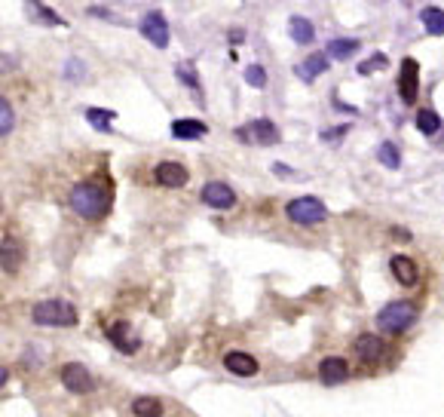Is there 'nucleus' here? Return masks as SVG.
<instances>
[{
	"mask_svg": "<svg viewBox=\"0 0 444 417\" xmlns=\"http://www.w3.org/2000/svg\"><path fill=\"white\" fill-rule=\"evenodd\" d=\"M68 202H71V209H74L80 218H86V221H98V218H105L110 212V193L101 185H92V181L77 185L74 190H71Z\"/></svg>",
	"mask_w": 444,
	"mask_h": 417,
	"instance_id": "nucleus-1",
	"label": "nucleus"
},
{
	"mask_svg": "<svg viewBox=\"0 0 444 417\" xmlns=\"http://www.w3.org/2000/svg\"><path fill=\"white\" fill-rule=\"evenodd\" d=\"M417 322V307L411 301H392L377 313V329L386 334H401Z\"/></svg>",
	"mask_w": 444,
	"mask_h": 417,
	"instance_id": "nucleus-2",
	"label": "nucleus"
},
{
	"mask_svg": "<svg viewBox=\"0 0 444 417\" xmlns=\"http://www.w3.org/2000/svg\"><path fill=\"white\" fill-rule=\"evenodd\" d=\"M31 319L37 325H61V329H71L77 325V307L68 301H40L31 307Z\"/></svg>",
	"mask_w": 444,
	"mask_h": 417,
	"instance_id": "nucleus-3",
	"label": "nucleus"
},
{
	"mask_svg": "<svg viewBox=\"0 0 444 417\" xmlns=\"http://www.w3.org/2000/svg\"><path fill=\"white\" fill-rule=\"evenodd\" d=\"M285 215H288V221H294V225H301V227H316L325 221L328 209L319 197H297L285 206Z\"/></svg>",
	"mask_w": 444,
	"mask_h": 417,
	"instance_id": "nucleus-4",
	"label": "nucleus"
},
{
	"mask_svg": "<svg viewBox=\"0 0 444 417\" xmlns=\"http://www.w3.org/2000/svg\"><path fill=\"white\" fill-rule=\"evenodd\" d=\"M58 378H61V383H65V390L77 393V396H86V393H92V386H95L89 369L86 365H80V362H65L61 365V371H58Z\"/></svg>",
	"mask_w": 444,
	"mask_h": 417,
	"instance_id": "nucleus-5",
	"label": "nucleus"
},
{
	"mask_svg": "<svg viewBox=\"0 0 444 417\" xmlns=\"http://www.w3.org/2000/svg\"><path fill=\"white\" fill-rule=\"evenodd\" d=\"M398 96H401L405 105H414V101L420 98V65H417V58H405V62H401Z\"/></svg>",
	"mask_w": 444,
	"mask_h": 417,
	"instance_id": "nucleus-6",
	"label": "nucleus"
},
{
	"mask_svg": "<svg viewBox=\"0 0 444 417\" xmlns=\"http://www.w3.org/2000/svg\"><path fill=\"white\" fill-rule=\"evenodd\" d=\"M141 34L150 40L157 49H166L169 46V22H166V16L162 13H157V9H150L148 16L141 19Z\"/></svg>",
	"mask_w": 444,
	"mask_h": 417,
	"instance_id": "nucleus-7",
	"label": "nucleus"
},
{
	"mask_svg": "<svg viewBox=\"0 0 444 417\" xmlns=\"http://www.w3.org/2000/svg\"><path fill=\"white\" fill-rule=\"evenodd\" d=\"M200 197L205 206H212V209H233L236 206V190L230 185H224V181H209Z\"/></svg>",
	"mask_w": 444,
	"mask_h": 417,
	"instance_id": "nucleus-8",
	"label": "nucleus"
},
{
	"mask_svg": "<svg viewBox=\"0 0 444 417\" xmlns=\"http://www.w3.org/2000/svg\"><path fill=\"white\" fill-rule=\"evenodd\" d=\"M239 138H249V141H254V145L267 148V145H276V141H279V129H276L273 120L257 117V120H252V123L239 132Z\"/></svg>",
	"mask_w": 444,
	"mask_h": 417,
	"instance_id": "nucleus-9",
	"label": "nucleus"
},
{
	"mask_svg": "<svg viewBox=\"0 0 444 417\" xmlns=\"http://www.w3.org/2000/svg\"><path fill=\"white\" fill-rule=\"evenodd\" d=\"M224 369L230 371V374H236V378H252V374H257V359L254 356H249V353H242V350H230L224 356Z\"/></svg>",
	"mask_w": 444,
	"mask_h": 417,
	"instance_id": "nucleus-10",
	"label": "nucleus"
},
{
	"mask_svg": "<svg viewBox=\"0 0 444 417\" xmlns=\"http://www.w3.org/2000/svg\"><path fill=\"white\" fill-rule=\"evenodd\" d=\"M153 178H157V185H162V187H184L190 172L184 169L181 163H160V166L153 169Z\"/></svg>",
	"mask_w": 444,
	"mask_h": 417,
	"instance_id": "nucleus-11",
	"label": "nucleus"
},
{
	"mask_svg": "<svg viewBox=\"0 0 444 417\" xmlns=\"http://www.w3.org/2000/svg\"><path fill=\"white\" fill-rule=\"evenodd\" d=\"M319 378H322V383H328V386L344 383L349 378V362L340 359V356H328V359L319 362Z\"/></svg>",
	"mask_w": 444,
	"mask_h": 417,
	"instance_id": "nucleus-12",
	"label": "nucleus"
},
{
	"mask_svg": "<svg viewBox=\"0 0 444 417\" xmlns=\"http://www.w3.org/2000/svg\"><path fill=\"white\" fill-rule=\"evenodd\" d=\"M389 270H392V277H396L405 289H411V286H417V282H420V267L408 255H396V258H392L389 261Z\"/></svg>",
	"mask_w": 444,
	"mask_h": 417,
	"instance_id": "nucleus-13",
	"label": "nucleus"
},
{
	"mask_svg": "<svg viewBox=\"0 0 444 417\" xmlns=\"http://www.w3.org/2000/svg\"><path fill=\"white\" fill-rule=\"evenodd\" d=\"M328 71V56L325 53H313V56H306L301 65L294 68V74L304 80V83H313V80L319 77V74H325Z\"/></svg>",
	"mask_w": 444,
	"mask_h": 417,
	"instance_id": "nucleus-14",
	"label": "nucleus"
},
{
	"mask_svg": "<svg viewBox=\"0 0 444 417\" xmlns=\"http://www.w3.org/2000/svg\"><path fill=\"white\" fill-rule=\"evenodd\" d=\"M356 353H358V359L365 362V365H377L380 353H383V341H380L377 334H358Z\"/></svg>",
	"mask_w": 444,
	"mask_h": 417,
	"instance_id": "nucleus-15",
	"label": "nucleus"
},
{
	"mask_svg": "<svg viewBox=\"0 0 444 417\" xmlns=\"http://www.w3.org/2000/svg\"><path fill=\"white\" fill-rule=\"evenodd\" d=\"M361 43H358V40L356 37H337V40H328V58H337V62H344V58H353V53H356V49H358Z\"/></svg>",
	"mask_w": 444,
	"mask_h": 417,
	"instance_id": "nucleus-16",
	"label": "nucleus"
},
{
	"mask_svg": "<svg viewBox=\"0 0 444 417\" xmlns=\"http://www.w3.org/2000/svg\"><path fill=\"white\" fill-rule=\"evenodd\" d=\"M288 31H291V40H294V43H301V46L313 43V37H316L313 22H309V19H304V16H291V22H288Z\"/></svg>",
	"mask_w": 444,
	"mask_h": 417,
	"instance_id": "nucleus-17",
	"label": "nucleus"
},
{
	"mask_svg": "<svg viewBox=\"0 0 444 417\" xmlns=\"http://www.w3.org/2000/svg\"><path fill=\"white\" fill-rule=\"evenodd\" d=\"M209 126L202 123V120H175L172 123V135L175 138H202Z\"/></svg>",
	"mask_w": 444,
	"mask_h": 417,
	"instance_id": "nucleus-18",
	"label": "nucleus"
},
{
	"mask_svg": "<svg viewBox=\"0 0 444 417\" xmlns=\"http://www.w3.org/2000/svg\"><path fill=\"white\" fill-rule=\"evenodd\" d=\"M28 13L34 16L40 25H49V28H56V25H68L58 13H53L49 6H43V0H28Z\"/></svg>",
	"mask_w": 444,
	"mask_h": 417,
	"instance_id": "nucleus-19",
	"label": "nucleus"
},
{
	"mask_svg": "<svg viewBox=\"0 0 444 417\" xmlns=\"http://www.w3.org/2000/svg\"><path fill=\"white\" fill-rule=\"evenodd\" d=\"M105 331H108V338H110L113 344H117V347H120L123 353H135V350H138V344H135V341H129V334H126V331H129V325H126V322H113V325H108Z\"/></svg>",
	"mask_w": 444,
	"mask_h": 417,
	"instance_id": "nucleus-20",
	"label": "nucleus"
},
{
	"mask_svg": "<svg viewBox=\"0 0 444 417\" xmlns=\"http://www.w3.org/2000/svg\"><path fill=\"white\" fill-rule=\"evenodd\" d=\"M420 19H423V28H426V34H435V37L444 34V9L426 6V9L420 13Z\"/></svg>",
	"mask_w": 444,
	"mask_h": 417,
	"instance_id": "nucleus-21",
	"label": "nucleus"
},
{
	"mask_svg": "<svg viewBox=\"0 0 444 417\" xmlns=\"http://www.w3.org/2000/svg\"><path fill=\"white\" fill-rule=\"evenodd\" d=\"M132 414L135 417H162V402L153 399V396H138L132 402Z\"/></svg>",
	"mask_w": 444,
	"mask_h": 417,
	"instance_id": "nucleus-22",
	"label": "nucleus"
},
{
	"mask_svg": "<svg viewBox=\"0 0 444 417\" xmlns=\"http://www.w3.org/2000/svg\"><path fill=\"white\" fill-rule=\"evenodd\" d=\"M377 160L383 163L386 169H398L401 166V150H398L396 141H383V145L377 148Z\"/></svg>",
	"mask_w": 444,
	"mask_h": 417,
	"instance_id": "nucleus-23",
	"label": "nucleus"
},
{
	"mask_svg": "<svg viewBox=\"0 0 444 417\" xmlns=\"http://www.w3.org/2000/svg\"><path fill=\"white\" fill-rule=\"evenodd\" d=\"M417 129L423 132V135H435V132L441 129V117L435 114V110H426L423 108L417 114Z\"/></svg>",
	"mask_w": 444,
	"mask_h": 417,
	"instance_id": "nucleus-24",
	"label": "nucleus"
},
{
	"mask_svg": "<svg viewBox=\"0 0 444 417\" xmlns=\"http://www.w3.org/2000/svg\"><path fill=\"white\" fill-rule=\"evenodd\" d=\"M113 117H117V114H113V110H105V108H89V110H86V120H89V123L95 126L98 132H108Z\"/></svg>",
	"mask_w": 444,
	"mask_h": 417,
	"instance_id": "nucleus-25",
	"label": "nucleus"
},
{
	"mask_svg": "<svg viewBox=\"0 0 444 417\" xmlns=\"http://www.w3.org/2000/svg\"><path fill=\"white\" fill-rule=\"evenodd\" d=\"M4 270L16 273L19 270V246L13 240H4Z\"/></svg>",
	"mask_w": 444,
	"mask_h": 417,
	"instance_id": "nucleus-26",
	"label": "nucleus"
},
{
	"mask_svg": "<svg viewBox=\"0 0 444 417\" xmlns=\"http://www.w3.org/2000/svg\"><path fill=\"white\" fill-rule=\"evenodd\" d=\"M386 65H389V58H386L383 53H374V56H371V58H365V62H361V65H358V74H365V77H368V74H371V71H383Z\"/></svg>",
	"mask_w": 444,
	"mask_h": 417,
	"instance_id": "nucleus-27",
	"label": "nucleus"
},
{
	"mask_svg": "<svg viewBox=\"0 0 444 417\" xmlns=\"http://www.w3.org/2000/svg\"><path fill=\"white\" fill-rule=\"evenodd\" d=\"M245 83L254 86V89H264V86H267V71H264L261 65L245 68Z\"/></svg>",
	"mask_w": 444,
	"mask_h": 417,
	"instance_id": "nucleus-28",
	"label": "nucleus"
},
{
	"mask_svg": "<svg viewBox=\"0 0 444 417\" xmlns=\"http://www.w3.org/2000/svg\"><path fill=\"white\" fill-rule=\"evenodd\" d=\"M13 129V108H9V98H0V135H9Z\"/></svg>",
	"mask_w": 444,
	"mask_h": 417,
	"instance_id": "nucleus-29",
	"label": "nucleus"
},
{
	"mask_svg": "<svg viewBox=\"0 0 444 417\" xmlns=\"http://www.w3.org/2000/svg\"><path fill=\"white\" fill-rule=\"evenodd\" d=\"M175 71H178V77H181V80H184V83H187L190 89H200V80H196V71H193V65H178Z\"/></svg>",
	"mask_w": 444,
	"mask_h": 417,
	"instance_id": "nucleus-30",
	"label": "nucleus"
},
{
	"mask_svg": "<svg viewBox=\"0 0 444 417\" xmlns=\"http://www.w3.org/2000/svg\"><path fill=\"white\" fill-rule=\"evenodd\" d=\"M340 135H344V129H331V132L325 129V132H322V138H325V141H331V138H340Z\"/></svg>",
	"mask_w": 444,
	"mask_h": 417,
	"instance_id": "nucleus-31",
	"label": "nucleus"
}]
</instances>
